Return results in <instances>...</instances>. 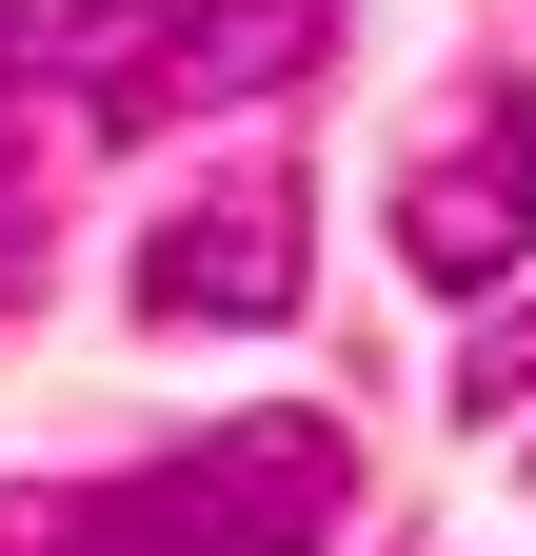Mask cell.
Listing matches in <instances>:
<instances>
[{
  "label": "cell",
  "instance_id": "cell-2",
  "mask_svg": "<svg viewBox=\"0 0 536 556\" xmlns=\"http://www.w3.org/2000/svg\"><path fill=\"white\" fill-rule=\"evenodd\" d=\"M339 60V0H40V80L80 100V139H159L219 100H279Z\"/></svg>",
  "mask_w": 536,
  "mask_h": 556
},
{
  "label": "cell",
  "instance_id": "cell-6",
  "mask_svg": "<svg viewBox=\"0 0 536 556\" xmlns=\"http://www.w3.org/2000/svg\"><path fill=\"white\" fill-rule=\"evenodd\" d=\"M21 278H40V219H21V199H0V299H21Z\"/></svg>",
  "mask_w": 536,
  "mask_h": 556
},
{
  "label": "cell",
  "instance_id": "cell-1",
  "mask_svg": "<svg viewBox=\"0 0 536 556\" xmlns=\"http://www.w3.org/2000/svg\"><path fill=\"white\" fill-rule=\"evenodd\" d=\"M339 517H358V438L318 397H239L219 438L0 517V556H339Z\"/></svg>",
  "mask_w": 536,
  "mask_h": 556
},
{
  "label": "cell",
  "instance_id": "cell-5",
  "mask_svg": "<svg viewBox=\"0 0 536 556\" xmlns=\"http://www.w3.org/2000/svg\"><path fill=\"white\" fill-rule=\"evenodd\" d=\"M457 397H477V417H516V397H536V299H516V318H477V358H457Z\"/></svg>",
  "mask_w": 536,
  "mask_h": 556
},
{
  "label": "cell",
  "instance_id": "cell-4",
  "mask_svg": "<svg viewBox=\"0 0 536 556\" xmlns=\"http://www.w3.org/2000/svg\"><path fill=\"white\" fill-rule=\"evenodd\" d=\"M298 179L258 160V179H219V199H179V219L140 239V318H219V338H279L298 318Z\"/></svg>",
  "mask_w": 536,
  "mask_h": 556
},
{
  "label": "cell",
  "instance_id": "cell-7",
  "mask_svg": "<svg viewBox=\"0 0 536 556\" xmlns=\"http://www.w3.org/2000/svg\"><path fill=\"white\" fill-rule=\"evenodd\" d=\"M21 80H40V21H0V119H21Z\"/></svg>",
  "mask_w": 536,
  "mask_h": 556
},
{
  "label": "cell",
  "instance_id": "cell-3",
  "mask_svg": "<svg viewBox=\"0 0 536 556\" xmlns=\"http://www.w3.org/2000/svg\"><path fill=\"white\" fill-rule=\"evenodd\" d=\"M516 239H536V80H477V100H457V139L397 179V258H418L437 299H497Z\"/></svg>",
  "mask_w": 536,
  "mask_h": 556
}]
</instances>
